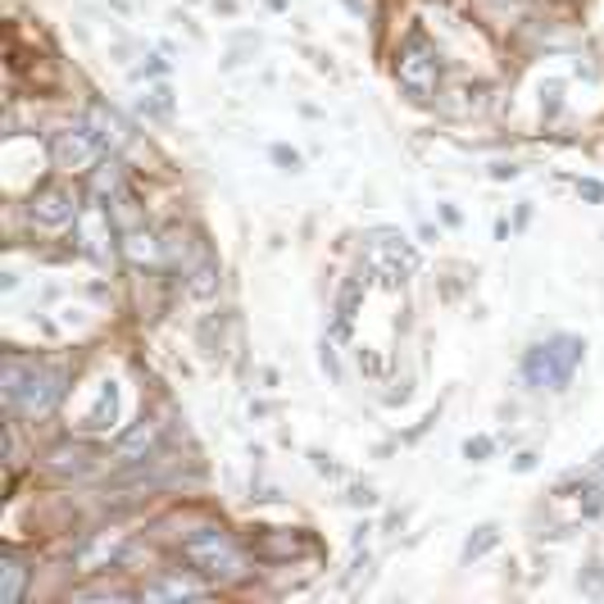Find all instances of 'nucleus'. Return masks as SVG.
<instances>
[{
	"label": "nucleus",
	"instance_id": "nucleus-1",
	"mask_svg": "<svg viewBox=\"0 0 604 604\" xmlns=\"http://www.w3.org/2000/svg\"><path fill=\"white\" fill-rule=\"evenodd\" d=\"M64 368L41 364V360H23V355H5L0 368V387H5V405L18 418H46L55 414V405L64 400Z\"/></svg>",
	"mask_w": 604,
	"mask_h": 604
},
{
	"label": "nucleus",
	"instance_id": "nucleus-2",
	"mask_svg": "<svg viewBox=\"0 0 604 604\" xmlns=\"http://www.w3.org/2000/svg\"><path fill=\"white\" fill-rule=\"evenodd\" d=\"M183 555L196 572H205L210 582H228V577H241L246 572V559L241 550L232 545L228 532H218V527H200L183 541Z\"/></svg>",
	"mask_w": 604,
	"mask_h": 604
},
{
	"label": "nucleus",
	"instance_id": "nucleus-3",
	"mask_svg": "<svg viewBox=\"0 0 604 604\" xmlns=\"http://www.w3.org/2000/svg\"><path fill=\"white\" fill-rule=\"evenodd\" d=\"M395 83H400V91L414 96V100H432V91L441 83V55H437V46L427 41L423 33H414L405 46H400Z\"/></svg>",
	"mask_w": 604,
	"mask_h": 604
},
{
	"label": "nucleus",
	"instance_id": "nucleus-4",
	"mask_svg": "<svg viewBox=\"0 0 604 604\" xmlns=\"http://www.w3.org/2000/svg\"><path fill=\"white\" fill-rule=\"evenodd\" d=\"M364 264H368L373 278H382L387 287H405L418 273V250L395 232H377L364 246Z\"/></svg>",
	"mask_w": 604,
	"mask_h": 604
},
{
	"label": "nucleus",
	"instance_id": "nucleus-5",
	"mask_svg": "<svg viewBox=\"0 0 604 604\" xmlns=\"http://www.w3.org/2000/svg\"><path fill=\"white\" fill-rule=\"evenodd\" d=\"M83 196L78 187L68 183H41L33 196H28V218L37 223L41 232H60V228H73L83 218Z\"/></svg>",
	"mask_w": 604,
	"mask_h": 604
},
{
	"label": "nucleus",
	"instance_id": "nucleus-6",
	"mask_svg": "<svg viewBox=\"0 0 604 604\" xmlns=\"http://www.w3.org/2000/svg\"><path fill=\"white\" fill-rule=\"evenodd\" d=\"M105 141H100L91 133V123L87 128H60L55 137H50V164L64 168V173H91L100 160H105Z\"/></svg>",
	"mask_w": 604,
	"mask_h": 604
},
{
	"label": "nucleus",
	"instance_id": "nucleus-7",
	"mask_svg": "<svg viewBox=\"0 0 604 604\" xmlns=\"http://www.w3.org/2000/svg\"><path fill=\"white\" fill-rule=\"evenodd\" d=\"M577 360H582V345L577 341H555V345H541L532 350V360H527V377H532L537 387H564Z\"/></svg>",
	"mask_w": 604,
	"mask_h": 604
},
{
	"label": "nucleus",
	"instance_id": "nucleus-8",
	"mask_svg": "<svg viewBox=\"0 0 604 604\" xmlns=\"http://www.w3.org/2000/svg\"><path fill=\"white\" fill-rule=\"evenodd\" d=\"M73 232H78V241H83V250H91L96 260H110V250H114V232H118V223H114V214H110V205H91L83 210V218L73 223Z\"/></svg>",
	"mask_w": 604,
	"mask_h": 604
},
{
	"label": "nucleus",
	"instance_id": "nucleus-9",
	"mask_svg": "<svg viewBox=\"0 0 604 604\" xmlns=\"http://www.w3.org/2000/svg\"><path fill=\"white\" fill-rule=\"evenodd\" d=\"M118 250H123V260L137 264V268H155L164 260V241L150 232V228H128V232H118Z\"/></svg>",
	"mask_w": 604,
	"mask_h": 604
},
{
	"label": "nucleus",
	"instance_id": "nucleus-10",
	"mask_svg": "<svg viewBox=\"0 0 604 604\" xmlns=\"http://www.w3.org/2000/svg\"><path fill=\"white\" fill-rule=\"evenodd\" d=\"M155 445H160V423H150V418H146V423H137L133 432L114 445V460H118V464H141Z\"/></svg>",
	"mask_w": 604,
	"mask_h": 604
},
{
	"label": "nucleus",
	"instance_id": "nucleus-11",
	"mask_svg": "<svg viewBox=\"0 0 604 604\" xmlns=\"http://www.w3.org/2000/svg\"><path fill=\"white\" fill-rule=\"evenodd\" d=\"M123 191H128V187H123L118 160H100V164L91 168V200H96V205H114Z\"/></svg>",
	"mask_w": 604,
	"mask_h": 604
},
{
	"label": "nucleus",
	"instance_id": "nucleus-12",
	"mask_svg": "<svg viewBox=\"0 0 604 604\" xmlns=\"http://www.w3.org/2000/svg\"><path fill=\"white\" fill-rule=\"evenodd\" d=\"M114 418H118V387L114 382H100V395H96V405L87 410L83 427H87V432H110Z\"/></svg>",
	"mask_w": 604,
	"mask_h": 604
},
{
	"label": "nucleus",
	"instance_id": "nucleus-13",
	"mask_svg": "<svg viewBox=\"0 0 604 604\" xmlns=\"http://www.w3.org/2000/svg\"><path fill=\"white\" fill-rule=\"evenodd\" d=\"M187 291H191V300H210L218 291V264L210 250H200L196 268H187Z\"/></svg>",
	"mask_w": 604,
	"mask_h": 604
},
{
	"label": "nucleus",
	"instance_id": "nucleus-14",
	"mask_svg": "<svg viewBox=\"0 0 604 604\" xmlns=\"http://www.w3.org/2000/svg\"><path fill=\"white\" fill-rule=\"evenodd\" d=\"M96 455L83 445V441H64V445H55L50 450V464H55L60 473H73V477H83V473H91L96 464H91Z\"/></svg>",
	"mask_w": 604,
	"mask_h": 604
},
{
	"label": "nucleus",
	"instance_id": "nucleus-15",
	"mask_svg": "<svg viewBox=\"0 0 604 604\" xmlns=\"http://www.w3.org/2000/svg\"><path fill=\"white\" fill-rule=\"evenodd\" d=\"M210 587L196 582V577H160V582H150L141 595L146 600H187V595H205Z\"/></svg>",
	"mask_w": 604,
	"mask_h": 604
},
{
	"label": "nucleus",
	"instance_id": "nucleus-16",
	"mask_svg": "<svg viewBox=\"0 0 604 604\" xmlns=\"http://www.w3.org/2000/svg\"><path fill=\"white\" fill-rule=\"evenodd\" d=\"M23 587H28V568H23L14 555H0V604H18Z\"/></svg>",
	"mask_w": 604,
	"mask_h": 604
},
{
	"label": "nucleus",
	"instance_id": "nucleus-17",
	"mask_svg": "<svg viewBox=\"0 0 604 604\" xmlns=\"http://www.w3.org/2000/svg\"><path fill=\"white\" fill-rule=\"evenodd\" d=\"M87 123H91V128H96V137L105 141V146H123V123H118L110 110L91 105V110H87Z\"/></svg>",
	"mask_w": 604,
	"mask_h": 604
},
{
	"label": "nucleus",
	"instance_id": "nucleus-18",
	"mask_svg": "<svg viewBox=\"0 0 604 604\" xmlns=\"http://www.w3.org/2000/svg\"><path fill=\"white\" fill-rule=\"evenodd\" d=\"M495 545V527H482V532H477L468 545H464V559H477V555H487V550Z\"/></svg>",
	"mask_w": 604,
	"mask_h": 604
},
{
	"label": "nucleus",
	"instance_id": "nucleus-19",
	"mask_svg": "<svg viewBox=\"0 0 604 604\" xmlns=\"http://www.w3.org/2000/svg\"><path fill=\"white\" fill-rule=\"evenodd\" d=\"M464 450H468V460H487V455H491V441H487V437H477V441H468Z\"/></svg>",
	"mask_w": 604,
	"mask_h": 604
},
{
	"label": "nucleus",
	"instance_id": "nucleus-20",
	"mask_svg": "<svg viewBox=\"0 0 604 604\" xmlns=\"http://www.w3.org/2000/svg\"><path fill=\"white\" fill-rule=\"evenodd\" d=\"M577 191H582L587 200H600V196H604V187H600V183H577Z\"/></svg>",
	"mask_w": 604,
	"mask_h": 604
},
{
	"label": "nucleus",
	"instance_id": "nucleus-21",
	"mask_svg": "<svg viewBox=\"0 0 604 604\" xmlns=\"http://www.w3.org/2000/svg\"><path fill=\"white\" fill-rule=\"evenodd\" d=\"M514 5H523V0H514Z\"/></svg>",
	"mask_w": 604,
	"mask_h": 604
}]
</instances>
